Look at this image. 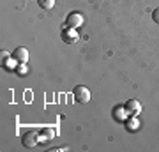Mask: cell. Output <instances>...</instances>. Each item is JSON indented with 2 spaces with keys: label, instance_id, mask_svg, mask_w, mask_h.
Returning a JSON list of instances; mask_svg holds the SVG:
<instances>
[{
  "label": "cell",
  "instance_id": "1",
  "mask_svg": "<svg viewBox=\"0 0 159 152\" xmlns=\"http://www.w3.org/2000/svg\"><path fill=\"white\" fill-rule=\"evenodd\" d=\"M74 101L80 103V104H87V103L90 101V90L83 87V85H78V87H74Z\"/></svg>",
  "mask_w": 159,
  "mask_h": 152
},
{
  "label": "cell",
  "instance_id": "2",
  "mask_svg": "<svg viewBox=\"0 0 159 152\" xmlns=\"http://www.w3.org/2000/svg\"><path fill=\"white\" fill-rule=\"evenodd\" d=\"M21 143H23V147H27V149H32V147H35L37 143H41L39 131H29V133H25V135L21 136Z\"/></svg>",
  "mask_w": 159,
  "mask_h": 152
},
{
  "label": "cell",
  "instance_id": "3",
  "mask_svg": "<svg viewBox=\"0 0 159 152\" xmlns=\"http://www.w3.org/2000/svg\"><path fill=\"white\" fill-rule=\"evenodd\" d=\"M66 25H67L69 28H78L83 25V16L80 14V12L73 11V12H69L67 18H66Z\"/></svg>",
  "mask_w": 159,
  "mask_h": 152
},
{
  "label": "cell",
  "instance_id": "4",
  "mask_svg": "<svg viewBox=\"0 0 159 152\" xmlns=\"http://www.w3.org/2000/svg\"><path fill=\"white\" fill-rule=\"evenodd\" d=\"M11 57L16 60L18 64H27V62H29V57H30V55H29V50H27V48L18 46L16 50L11 53Z\"/></svg>",
  "mask_w": 159,
  "mask_h": 152
},
{
  "label": "cell",
  "instance_id": "5",
  "mask_svg": "<svg viewBox=\"0 0 159 152\" xmlns=\"http://www.w3.org/2000/svg\"><path fill=\"white\" fill-rule=\"evenodd\" d=\"M124 106H125V110H127V113H129V115L138 117V115L142 113V104H140V101H136V99H129Z\"/></svg>",
  "mask_w": 159,
  "mask_h": 152
},
{
  "label": "cell",
  "instance_id": "6",
  "mask_svg": "<svg viewBox=\"0 0 159 152\" xmlns=\"http://www.w3.org/2000/svg\"><path fill=\"white\" fill-rule=\"evenodd\" d=\"M124 124H125V129L133 131V133L140 129V120H138V117H134V115H129V117L124 120Z\"/></svg>",
  "mask_w": 159,
  "mask_h": 152
},
{
  "label": "cell",
  "instance_id": "7",
  "mask_svg": "<svg viewBox=\"0 0 159 152\" xmlns=\"http://www.w3.org/2000/svg\"><path fill=\"white\" fill-rule=\"evenodd\" d=\"M127 117H129V113H127L125 106H115V108H113V118H115V120L124 122Z\"/></svg>",
  "mask_w": 159,
  "mask_h": 152
},
{
  "label": "cell",
  "instance_id": "8",
  "mask_svg": "<svg viewBox=\"0 0 159 152\" xmlns=\"http://www.w3.org/2000/svg\"><path fill=\"white\" fill-rule=\"evenodd\" d=\"M62 37H64L66 43H69V44L78 41V34H76V30H74V28H69V27H67V30H64V32H62Z\"/></svg>",
  "mask_w": 159,
  "mask_h": 152
},
{
  "label": "cell",
  "instance_id": "9",
  "mask_svg": "<svg viewBox=\"0 0 159 152\" xmlns=\"http://www.w3.org/2000/svg\"><path fill=\"white\" fill-rule=\"evenodd\" d=\"M39 138H41V143H44L48 140H53L55 138V129H51V127H44V129L39 131Z\"/></svg>",
  "mask_w": 159,
  "mask_h": 152
},
{
  "label": "cell",
  "instance_id": "10",
  "mask_svg": "<svg viewBox=\"0 0 159 152\" xmlns=\"http://www.w3.org/2000/svg\"><path fill=\"white\" fill-rule=\"evenodd\" d=\"M37 4H39L41 9H44V11H50L55 7V0H37Z\"/></svg>",
  "mask_w": 159,
  "mask_h": 152
},
{
  "label": "cell",
  "instance_id": "11",
  "mask_svg": "<svg viewBox=\"0 0 159 152\" xmlns=\"http://www.w3.org/2000/svg\"><path fill=\"white\" fill-rule=\"evenodd\" d=\"M14 71H16V74H20V76H27V74H29L27 64H18L16 67H14Z\"/></svg>",
  "mask_w": 159,
  "mask_h": 152
},
{
  "label": "cell",
  "instance_id": "12",
  "mask_svg": "<svg viewBox=\"0 0 159 152\" xmlns=\"http://www.w3.org/2000/svg\"><path fill=\"white\" fill-rule=\"evenodd\" d=\"M66 150H69V147H53L51 149V152H66Z\"/></svg>",
  "mask_w": 159,
  "mask_h": 152
},
{
  "label": "cell",
  "instance_id": "13",
  "mask_svg": "<svg viewBox=\"0 0 159 152\" xmlns=\"http://www.w3.org/2000/svg\"><path fill=\"white\" fill-rule=\"evenodd\" d=\"M152 20H154L156 23H159V7H157V9H156V11L152 12Z\"/></svg>",
  "mask_w": 159,
  "mask_h": 152
}]
</instances>
